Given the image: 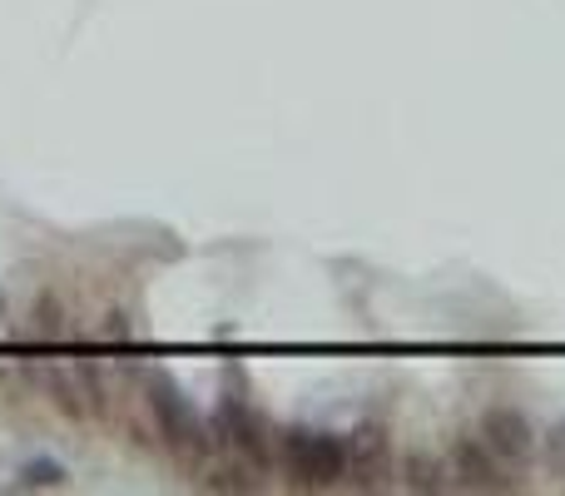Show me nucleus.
<instances>
[{"mask_svg": "<svg viewBox=\"0 0 565 496\" xmlns=\"http://www.w3.org/2000/svg\"><path fill=\"white\" fill-rule=\"evenodd\" d=\"M278 462L292 477V487H308V492L338 487V482H348V437L292 428L278 437Z\"/></svg>", "mask_w": 565, "mask_h": 496, "instance_id": "obj_1", "label": "nucleus"}, {"mask_svg": "<svg viewBox=\"0 0 565 496\" xmlns=\"http://www.w3.org/2000/svg\"><path fill=\"white\" fill-rule=\"evenodd\" d=\"M149 412H154L159 432H164V442L179 452L184 462H204L209 452H214V437H209L204 418H199V408L179 392L174 378H164V372H149Z\"/></svg>", "mask_w": 565, "mask_h": 496, "instance_id": "obj_2", "label": "nucleus"}, {"mask_svg": "<svg viewBox=\"0 0 565 496\" xmlns=\"http://www.w3.org/2000/svg\"><path fill=\"white\" fill-rule=\"evenodd\" d=\"M481 442L501 457V467H526L531 452H536V428L521 408H487L481 412Z\"/></svg>", "mask_w": 565, "mask_h": 496, "instance_id": "obj_3", "label": "nucleus"}, {"mask_svg": "<svg viewBox=\"0 0 565 496\" xmlns=\"http://www.w3.org/2000/svg\"><path fill=\"white\" fill-rule=\"evenodd\" d=\"M214 428H218V442H228L234 452H244L258 472L274 467V442H268V428H264V418H258L248 402L224 398V402H218Z\"/></svg>", "mask_w": 565, "mask_h": 496, "instance_id": "obj_4", "label": "nucleus"}, {"mask_svg": "<svg viewBox=\"0 0 565 496\" xmlns=\"http://www.w3.org/2000/svg\"><path fill=\"white\" fill-rule=\"evenodd\" d=\"M348 477L362 492H382L392 477V442L382 422H362L348 437Z\"/></svg>", "mask_w": 565, "mask_h": 496, "instance_id": "obj_5", "label": "nucleus"}, {"mask_svg": "<svg viewBox=\"0 0 565 496\" xmlns=\"http://www.w3.org/2000/svg\"><path fill=\"white\" fill-rule=\"evenodd\" d=\"M451 487L457 492H511V477L501 472V457L481 437L451 442Z\"/></svg>", "mask_w": 565, "mask_h": 496, "instance_id": "obj_6", "label": "nucleus"}, {"mask_svg": "<svg viewBox=\"0 0 565 496\" xmlns=\"http://www.w3.org/2000/svg\"><path fill=\"white\" fill-rule=\"evenodd\" d=\"M402 487L422 492V496L451 492V467H441L431 452H407V462H402Z\"/></svg>", "mask_w": 565, "mask_h": 496, "instance_id": "obj_7", "label": "nucleus"}, {"mask_svg": "<svg viewBox=\"0 0 565 496\" xmlns=\"http://www.w3.org/2000/svg\"><path fill=\"white\" fill-rule=\"evenodd\" d=\"M65 482H70V472L60 467V462H50V457H40V462H30V467H20V487L55 492V487H65Z\"/></svg>", "mask_w": 565, "mask_h": 496, "instance_id": "obj_8", "label": "nucleus"}, {"mask_svg": "<svg viewBox=\"0 0 565 496\" xmlns=\"http://www.w3.org/2000/svg\"><path fill=\"white\" fill-rule=\"evenodd\" d=\"M35 318H40V333H45V338H55V333L65 328V323L55 318V298H50V293H45V298L35 303Z\"/></svg>", "mask_w": 565, "mask_h": 496, "instance_id": "obj_9", "label": "nucleus"}, {"mask_svg": "<svg viewBox=\"0 0 565 496\" xmlns=\"http://www.w3.org/2000/svg\"><path fill=\"white\" fill-rule=\"evenodd\" d=\"M209 487H218V492H254L258 482H244L238 472H214V477H209Z\"/></svg>", "mask_w": 565, "mask_h": 496, "instance_id": "obj_10", "label": "nucleus"}]
</instances>
